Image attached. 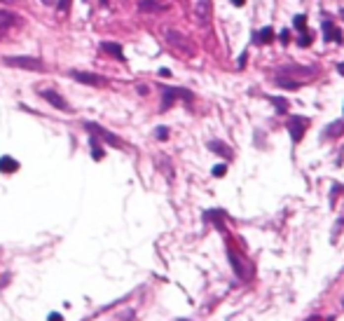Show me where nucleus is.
Wrapping results in <instances>:
<instances>
[{"mask_svg":"<svg viewBox=\"0 0 344 321\" xmlns=\"http://www.w3.org/2000/svg\"><path fill=\"white\" fill-rule=\"evenodd\" d=\"M2 63L9 66V68H21V71H31V73L44 71V61L38 59V56H5Z\"/></svg>","mask_w":344,"mask_h":321,"instance_id":"f257e3e1","label":"nucleus"},{"mask_svg":"<svg viewBox=\"0 0 344 321\" xmlns=\"http://www.w3.org/2000/svg\"><path fill=\"white\" fill-rule=\"evenodd\" d=\"M162 90V113L169 110V108L176 103V98H185V101H192V92L183 90V87H159Z\"/></svg>","mask_w":344,"mask_h":321,"instance_id":"f03ea898","label":"nucleus"},{"mask_svg":"<svg viewBox=\"0 0 344 321\" xmlns=\"http://www.w3.org/2000/svg\"><path fill=\"white\" fill-rule=\"evenodd\" d=\"M68 78H73L75 82H82V85H89V87H106L108 85L103 75H96V73L89 71H68Z\"/></svg>","mask_w":344,"mask_h":321,"instance_id":"7ed1b4c3","label":"nucleus"},{"mask_svg":"<svg viewBox=\"0 0 344 321\" xmlns=\"http://www.w3.org/2000/svg\"><path fill=\"white\" fill-rule=\"evenodd\" d=\"M85 127H87L89 134L96 136V138H103L108 145H115V148H124L122 138H120V136H115V134H110V132H108V129H103L101 125H94V122H85Z\"/></svg>","mask_w":344,"mask_h":321,"instance_id":"20e7f679","label":"nucleus"},{"mask_svg":"<svg viewBox=\"0 0 344 321\" xmlns=\"http://www.w3.org/2000/svg\"><path fill=\"white\" fill-rule=\"evenodd\" d=\"M164 40H167L169 45H173L176 49H180V52H185V54H192L194 52V47L190 45V40H187L183 33L173 31V28H167V31H164Z\"/></svg>","mask_w":344,"mask_h":321,"instance_id":"39448f33","label":"nucleus"},{"mask_svg":"<svg viewBox=\"0 0 344 321\" xmlns=\"http://www.w3.org/2000/svg\"><path fill=\"white\" fill-rule=\"evenodd\" d=\"M38 94H40L44 101H49L54 108H59V110H63V113H73L71 103H68V101H66V98L59 94V92H54V90H38Z\"/></svg>","mask_w":344,"mask_h":321,"instance_id":"423d86ee","label":"nucleus"},{"mask_svg":"<svg viewBox=\"0 0 344 321\" xmlns=\"http://www.w3.org/2000/svg\"><path fill=\"white\" fill-rule=\"evenodd\" d=\"M227 258H229V263H232V270L237 272L239 279H251V276H253V268H251V265H244L234 249L227 251Z\"/></svg>","mask_w":344,"mask_h":321,"instance_id":"0eeeda50","label":"nucleus"},{"mask_svg":"<svg viewBox=\"0 0 344 321\" xmlns=\"http://www.w3.org/2000/svg\"><path fill=\"white\" fill-rule=\"evenodd\" d=\"M304 129H307V117L300 115H293L291 122H288V132H291L293 143H300L302 136H304Z\"/></svg>","mask_w":344,"mask_h":321,"instance_id":"6e6552de","label":"nucleus"},{"mask_svg":"<svg viewBox=\"0 0 344 321\" xmlns=\"http://www.w3.org/2000/svg\"><path fill=\"white\" fill-rule=\"evenodd\" d=\"M21 24V17L17 12H9V9H0V33H5L9 28H14Z\"/></svg>","mask_w":344,"mask_h":321,"instance_id":"1a4fd4ad","label":"nucleus"},{"mask_svg":"<svg viewBox=\"0 0 344 321\" xmlns=\"http://www.w3.org/2000/svg\"><path fill=\"white\" fill-rule=\"evenodd\" d=\"M138 12H143V14H159V12H167V5H162L157 0H138Z\"/></svg>","mask_w":344,"mask_h":321,"instance_id":"9d476101","label":"nucleus"},{"mask_svg":"<svg viewBox=\"0 0 344 321\" xmlns=\"http://www.w3.org/2000/svg\"><path fill=\"white\" fill-rule=\"evenodd\" d=\"M197 19L204 26L211 21V0H197Z\"/></svg>","mask_w":344,"mask_h":321,"instance_id":"9b49d317","label":"nucleus"},{"mask_svg":"<svg viewBox=\"0 0 344 321\" xmlns=\"http://www.w3.org/2000/svg\"><path fill=\"white\" fill-rule=\"evenodd\" d=\"M101 49L106 54H110V56H115V59H120V61H124V49L120 43H110V40H103L101 43Z\"/></svg>","mask_w":344,"mask_h":321,"instance_id":"f8f14e48","label":"nucleus"},{"mask_svg":"<svg viewBox=\"0 0 344 321\" xmlns=\"http://www.w3.org/2000/svg\"><path fill=\"white\" fill-rule=\"evenodd\" d=\"M17 169H19V162L14 160V157H9V155H2V157H0V171H2V174H14Z\"/></svg>","mask_w":344,"mask_h":321,"instance_id":"ddd939ff","label":"nucleus"},{"mask_svg":"<svg viewBox=\"0 0 344 321\" xmlns=\"http://www.w3.org/2000/svg\"><path fill=\"white\" fill-rule=\"evenodd\" d=\"M323 31H326V40H335V43H342L344 38L340 33V28L335 24H330V21H323Z\"/></svg>","mask_w":344,"mask_h":321,"instance_id":"4468645a","label":"nucleus"},{"mask_svg":"<svg viewBox=\"0 0 344 321\" xmlns=\"http://www.w3.org/2000/svg\"><path fill=\"white\" fill-rule=\"evenodd\" d=\"M209 148H211L213 152H218V155H222L225 160H229V157H232V150H229L227 145H225V143H220V141H211V143H209Z\"/></svg>","mask_w":344,"mask_h":321,"instance_id":"2eb2a0df","label":"nucleus"},{"mask_svg":"<svg viewBox=\"0 0 344 321\" xmlns=\"http://www.w3.org/2000/svg\"><path fill=\"white\" fill-rule=\"evenodd\" d=\"M91 157L94 160H103V148H101V141L96 136H91Z\"/></svg>","mask_w":344,"mask_h":321,"instance_id":"dca6fc26","label":"nucleus"},{"mask_svg":"<svg viewBox=\"0 0 344 321\" xmlns=\"http://www.w3.org/2000/svg\"><path fill=\"white\" fill-rule=\"evenodd\" d=\"M342 132H344V122H335L333 127H328L326 132H323V136H330V138H333V136H340Z\"/></svg>","mask_w":344,"mask_h":321,"instance_id":"f3484780","label":"nucleus"},{"mask_svg":"<svg viewBox=\"0 0 344 321\" xmlns=\"http://www.w3.org/2000/svg\"><path fill=\"white\" fill-rule=\"evenodd\" d=\"M272 38H274L272 28H262V31H260V36H253V40H256V43H269Z\"/></svg>","mask_w":344,"mask_h":321,"instance_id":"a211bd4d","label":"nucleus"},{"mask_svg":"<svg viewBox=\"0 0 344 321\" xmlns=\"http://www.w3.org/2000/svg\"><path fill=\"white\" fill-rule=\"evenodd\" d=\"M71 2H73V0H56V2H54V7L59 9V12H68V9H71Z\"/></svg>","mask_w":344,"mask_h":321,"instance_id":"6ab92c4d","label":"nucleus"},{"mask_svg":"<svg viewBox=\"0 0 344 321\" xmlns=\"http://www.w3.org/2000/svg\"><path fill=\"white\" fill-rule=\"evenodd\" d=\"M155 136H157L159 141H167V138H169V129H167V127H157V129H155Z\"/></svg>","mask_w":344,"mask_h":321,"instance_id":"aec40b11","label":"nucleus"},{"mask_svg":"<svg viewBox=\"0 0 344 321\" xmlns=\"http://www.w3.org/2000/svg\"><path fill=\"white\" fill-rule=\"evenodd\" d=\"M298 43H300L302 47H307V45H311V36H309L307 31H302V33H300V40H298Z\"/></svg>","mask_w":344,"mask_h":321,"instance_id":"412c9836","label":"nucleus"},{"mask_svg":"<svg viewBox=\"0 0 344 321\" xmlns=\"http://www.w3.org/2000/svg\"><path fill=\"white\" fill-rule=\"evenodd\" d=\"M274 103H276V110H279V113H286V110H288V103H286V98H274Z\"/></svg>","mask_w":344,"mask_h":321,"instance_id":"4be33fe9","label":"nucleus"},{"mask_svg":"<svg viewBox=\"0 0 344 321\" xmlns=\"http://www.w3.org/2000/svg\"><path fill=\"white\" fill-rule=\"evenodd\" d=\"M293 26H295V28H298V31H300V33H302V31H304V17H302V14H300V17H295V21H293Z\"/></svg>","mask_w":344,"mask_h":321,"instance_id":"5701e85b","label":"nucleus"},{"mask_svg":"<svg viewBox=\"0 0 344 321\" xmlns=\"http://www.w3.org/2000/svg\"><path fill=\"white\" fill-rule=\"evenodd\" d=\"M225 171H227V167H225V164H218V167H213V176H225Z\"/></svg>","mask_w":344,"mask_h":321,"instance_id":"b1692460","label":"nucleus"},{"mask_svg":"<svg viewBox=\"0 0 344 321\" xmlns=\"http://www.w3.org/2000/svg\"><path fill=\"white\" fill-rule=\"evenodd\" d=\"M288 40H291V31H281V43L288 45Z\"/></svg>","mask_w":344,"mask_h":321,"instance_id":"393cba45","label":"nucleus"},{"mask_svg":"<svg viewBox=\"0 0 344 321\" xmlns=\"http://www.w3.org/2000/svg\"><path fill=\"white\" fill-rule=\"evenodd\" d=\"M47 321H63V317H61V314H56V312H52Z\"/></svg>","mask_w":344,"mask_h":321,"instance_id":"a878e982","label":"nucleus"},{"mask_svg":"<svg viewBox=\"0 0 344 321\" xmlns=\"http://www.w3.org/2000/svg\"><path fill=\"white\" fill-rule=\"evenodd\" d=\"M159 75H162V78H169V75H171V71H169V68H159Z\"/></svg>","mask_w":344,"mask_h":321,"instance_id":"bb28decb","label":"nucleus"},{"mask_svg":"<svg viewBox=\"0 0 344 321\" xmlns=\"http://www.w3.org/2000/svg\"><path fill=\"white\" fill-rule=\"evenodd\" d=\"M138 94H148V87H145V85H138Z\"/></svg>","mask_w":344,"mask_h":321,"instance_id":"cd10ccee","label":"nucleus"},{"mask_svg":"<svg viewBox=\"0 0 344 321\" xmlns=\"http://www.w3.org/2000/svg\"><path fill=\"white\" fill-rule=\"evenodd\" d=\"M40 2H43V5H49V7H52V5L56 2V0H40Z\"/></svg>","mask_w":344,"mask_h":321,"instance_id":"c85d7f7f","label":"nucleus"},{"mask_svg":"<svg viewBox=\"0 0 344 321\" xmlns=\"http://www.w3.org/2000/svg\"><path fill=\"white\" fill-rule=\"evenodd\" d=\"M232 2H234V5H237V7H241V5H244V2H246V0H232Z\"/></svg>","mask_w":344,"mask_h":321,"instance_id":"c756f323","label":"nucleus"},{"mask_svg":"<svg viewBox=\"0 0 344 321\" xmlns=\"http://www.w3.org/2000/svg\"><path fill=\"white\" fill-rule=\"evenodd\" d=\"M14 0H0V5H12Z\"/></svg>","mask_w":344,"mask_h":321,"instance_id":"7c9ffc66","label":"nucleus"},{"mask_svg":"<svg viewBox=\"0 0 344 321\" xmlns=\"http://www.w3.org/2000/svg\"><path fill=\"white\" fill-rule=\"evenodd\" d=\"M98 2H101L103 7H108V2H110V0H98Z\"/></svg>","mask_w":344,"mask_h":321,"instance_id":"2f4dec72","label":"nucleus"},{"mask_svg":"<svg viewBox=\"0 0 344 321\" xmlns=\"http://www.w3.org/2000/svg\"><path fill=\"white\" fill-rule=\"evenodd\" d=\"M340 73H342V75H344V63H340Z\"/></svg>","mask_w":344,"mask_h":321,"instance_id":"473e14b6","label":"nucleus"},{"mask_svg":"<svg viewBox=\"0 0 344 321\" xmlns=\"http://www.w3.org/2000/svg\"><path fill=\"white\" fill-rule=\"evenodd\" d=\"M342 17H344V9H342Z\"/></svg>","mask_w":344,"mask_h":321,"instance_id":"72a5a7b5","label":"nucleus"},{"mask_svg":"<svg viewBox=\"0 0 344 321\" xmlns=\"http://www.w3.org/2000/svg\"><path fill=\"white\" fill-rule=\"evenodd\" d=\"M183 321H187V319H183Z\"/></svg>","mask_w":344,"mask_h":321,"instance_id":"f704fd0d","label":"nucleus"},{"mask_svg":"<svg viewBox=\"0 0 344 321\" xmlns=\"http://www.w3.org/2000/svg\"><path fill=\"white\" fill-rule=\"evenodd\" d=\"M85 2H87V0H85Z\"/></svg>","mask_w":344,"mask_h":321,"instance_id":"c9c22d12","label":"nucleus"}]
</instances>
